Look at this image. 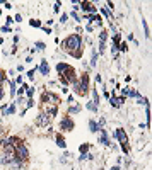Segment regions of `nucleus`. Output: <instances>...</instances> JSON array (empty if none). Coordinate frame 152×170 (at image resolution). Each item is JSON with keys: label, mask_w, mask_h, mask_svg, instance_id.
Returning a JSON list of instances; mask_svg holds the SVG:
<instances>
[{"label": "nucleus", "mask_w": 152, "mask_h": 170, "mask_svg": "<svg viewBox=\"0 0 152 170\" xmlns=\"http://www.w3.org/2000/svg\"><path fill=\"white\" fill-rule=\"evenodd\" d=\"M62 49L67 51L74 58H80L82 56V38H80V34H70L69 38H65L62 41Z\"/></svg>", "instance_id": "obj_1"}, {"label": "nucleus", "mask_w": 152, "mask_h": 170, "mask_svg": "<svg viewBox=\"0 0 152 170\" xmlns=\"http://www.w3.org/2000/svg\"><path fill=\"white\" fill-rule=\"evenodd\" d=\"M72 85H74V90L77 95H80V97L87 95V90H89V75L84 73V75L80 76V80H75Z\"/></svg>", "instance_id": "obj_2"}, {"label": "nucleus", "mask_w": 152, "mask_h": 170, "mask_svg": "<svg viewBox=\"0 0 152 170\" xmlns=\"http://www.w3.org/2000/svg\"><path fill=\"white\" fill-rule=\"evenodd\" d=\"M115 138L120 141L123 153H125V155H128V136H126V131L123 129V127H118V129H115Z\"/></svg>", "instance_id": "obj_3"}, {"label": "nucleus", "mask_w": 152, "mask_h": 170, "mask_svg": "<svg viewBox=\"0 0 152 170\" xmlns=\"http://www.w3.org/2000/svg\"><path fill=\"white\" fill-rule=\"evenodd\" d=\"M77 80V75H75V68L74 66H69L65 72L60 75V82L63 85H69V83H74Z\"/></svg>", "instance_id": "obj_4"}, {"label": "nucleus", "mask_w": 152, "mask_h": 170, "mask_svg": "<svg viewBox=\"0 0 152 170\" xmlns=\"http://www.w3.org/2000/svg\"><path fill=\"white\" fill-rule=\"evenodd\" d=\"M14 157L21 158V160H24V162L29 158V150H27V146L22 143V141L19 144H16V146H14Z\"/></svg>", "instance_id": "obj_5"}, {"label": "nucleus", "mask_w": 152, "mask_h": 170, "mask_svg": "<svg viewBox=\"0 0 152 170\" xmlns=\"http://www.w3.org/2000/svg\"><path fill=\"white\" fill-rule=\"evenodd\" d=\"M74 127H75V123L69 117V116L62 117V121H60V129L62 131H72Z\"/></svg>", "instance_id": "obj_6"}, {"label": "nucleus", "mask_w": 152, "mask_h": 170, "mask_svg": "<svg viewBox=\"0 0 152 170\" xmlns=\"http://www.w3.org/2000/svg\"><path fill=\"white\" fill-rule=\"evenodd\" d=\"M41 102H43V106L44 104H57L58 95H55V93H51V92H43L41 93Z\"/></svg>", "instance_id": "obj_7"}, {"label": "nucleus", "mask_w": 152, "mask_h": 170, "mask_svg": "<svg viewBox=\"0 0 152 170\" xmlns=\"http://www.w3.org/2000/svg\"><path fill=\"white\" fill-rule=\"evenodd\" d=\"M7 167L12 170H21L22 167H24V160H21V158H17V157H12L9 160V163H7Z\"/></svg>", "instance_id": "obj_8"}, {"label": "nucleus", "mask_w": 152, "mask_h": 170, "mask_svg": "<svg viewBox=\"0 0 152 170\" xmlns=\"http://www.w3.org/2000/svg\"><path fill=\"white\" fill-rule=\"evenodd\" d=\"M43 109H44V114H46L48 117H55V116L58 114V107H57V104H44Z\"/></svg>", "instance_id": "obj_9"}, {"label": "nucleus", "mask_w": 152, "mask_h": 170, "mask_svg": "<svg viewBox=\"0 0 152 170\" xmlns=\"http://www.w3.org/2000/svg\"><path fill=\"white\" fill-rule=\"evenodd\" d=\"M80 5H82L80 8H82L84 12L91 14V15H94V14H96V7H94V4H91V2H82Z\"/></svg>", "instance_id": "obj_10"}, {"label": "nucleus", "mask_w": 152, "mask_h": 170, "mask_svg": "<svg viewBox=\"0 0 152 170\" xmlns=\"http://www.w3.org/2000/svg\"><path fill=\"white\" fill-rule=\"evenodd\" d=\"M48 124H50V117L44 112H41L38 116V119H36V126H48Z\"/></svg>", "instance_id": "obj_11"}, {"label": "nucleus", "mask_w": 152, "mask_h": 170, "mask_svg": "<svg viewBox=\"0 0 152 170\" xmlns=\"http://www.w3.org/2000/svg\"><path fill=\"white\" fill-rule=\"evenodd\" d=\"M39 73L44 76H48L50 73V65H48V59H41V65H39Z\"/></svg>", "instance_id": "obj_12"}, {"label": "nucleus", "mask_w": 152, "mask_h": 170, "mask_svg": "<svg viewBox=\"0 0 152 170\" xmlns=\"http://www.w3.org/2000/svg\"><path fill=\"white\" fill-rule=\"evenodd\" d=\"M109 102H111L113 107H120L123 102H125V97H116V95H113V97H109Z\"/></svg>", "instance_id": "obj_13"}, {"label": "nucleus", "mask_w": 152, "mask_h": 170, "mask_svg": "<svg viewBox=\"0 0 152 170\" xmlns=\"http://www.w3.org/2000/svg\"><path fill=\"white\" fill-rule=\"evenodd\" d=\"M99 133H101V138H99V143H103L104 146H109V140H108V134H106V131H104V127H101L99 129Z\"/></svg>", "instance_id": "obj_14"}, {"label": "nucleus", "mask_w": 152, "mask_h": 170, "mask_svg": "<svg viewBox=\"0 0 152 170\" xmlns=\"http://www.w3.org/2000/svg\"><path fill=\"white\" fill-rule=\"evenodd\" d=\"M99 129H101L99 124L96 123L94 119H89V131L91 133H99Z\"/></svg>", "instance_id": "obj_15"}, {"label": "nucleus", "mask_w": 152, "mask_h": 170, "mask_svg": "<svg viewBox=\"0 0 152 170\" xmlns=\"http://www.w3.org/2000/svg\"><path fill=\"white\" fill-rule=\"evenodd\" d=\"M55 140H57V144H58V146H60V148H63V150L67 148L65 138H63V136H62V134H57V138H55Z\"/></svg>", "instance_id": "obj_16"}, {"label": "nucleus", "mask_w": 152, "mask_h": 170, "mask_svg": "<svg viewBox=\"0 0 152 170\" xmlns=\"http://www.w3.org/2000/svg\"><path fill=\"white\" fill-rule=\"evenodd\" d=\"M70 65H67V63H63V61H60V63H57V72H58V75H62V73L65 72L67 68H69Z\"/></svg>", "instance_id": "obj_17"}, {"label": "nucleus", "mask_w": 152, "mask_h": 170, "mask_svg": "<svg viewBox=\"0 0 152 170\" xmlns=\"http://www.w3.org/2000/svg\"><path fill=\"white\" fill-rule=\"evenodd\" d=\"M9 160H10V157H7L2 150H0V165H7L9 163Z\"/></svg>", "instance_id": "obj_18"}, {"label": "nucleus", "mask_w": 152, "mask_h": 170, "mask_svg": "<svg viewBox=\"0 0 152 170\" xmlns=\"http://www.w3.org/2000/svg\"><path fill=\"white\" fill-rule=\"evenodd\" d=\"M7 83H9V92H10V97H14V95H16V92H17V89H16V82L9 80Z\"/></svg>", "instance_id": "obj_19"}, {"label": "nucleus", "mask_w": 152, "mask_h": 170, "mask_svg": "<svg viewBox=\"0 0 152 170\" xmlns=\"http://www.w3.org/2000/svg\"><path fill=\"white\" fill-rule=\"evenodd\" d=\"M92 104L99 107V93H97V90H96V89H92Z\"/></svg>", "instance_id": "obj_20"}, {"label": "nucleus", "mask_w": 152, "mask_h": 170, "mask_svg": "<svg viewBox=\"0 0 152 170\" xmlns=\"http://www.w3.org/2000/svg\"><path fill=\"white\" fill-rule=\"evenodd\" d=\"M79 151H80V155L87 153V151H89V143H82L80 146H79Z\"/></svg>", "instance_id": "obj_21"}, {"label": "nucleus", "mask_w": 152, "mask_h": 170, "mask_svg": "<svg viewBox=\"0 0 152 170\" xmlns=\"http://www.w3.org/2000/svg\"><path fill=\"white\" fill-rule=\"evenodd\" d=\"M80 112V106H70L69 107V114H79Z\"/></svg>", "instance_id": "obj_22"}, {"label": "nucleus", "mask_w": 152, "mask_h": 170, "mask_svg": "<svg viewBox=\"0 0 152 170\" xmlns=\"http://www.w3.org/2000/svg\"><path fill=\"white\" fill-rule=\"evenodd\" d=\"M101 15H104L106 19H108V21H113V15H111V14L108 12V8H104V7L101 8Z\"/></svg>", "instance_id": "obj_23"}, {"label": "nucleus", "mask_w": 152, "mask_h": 170, "mask_svg": "<svg viewBox=\"0 0 152 170\" xmlns=\"http://www.w3.org/2000/svg\"><path fill=\"white\" fill-rule=\"evenodd\" d=\"M106 39H108V31L103 29V31H101V34H99V42H104Z\"/></svg>", "instance_id": "obj_24"}, {"label": "nucleus", "mask_w": 152, "mask_h": 170, "mask_svg": "<svg viewBox=\"0 0 152 170\" xmlns=\"http://www.w3.org/2000/svg\"><path fill=\"white\" fill-rule=\"evenodd\" d=\"M86 109L91 110V112H97V106H94L92 102H87V104H86Z\"/></svg>", "instance_id": "obj_25"}, {"label": "nucleus", "mask_w": 152, "mask_h": 170, "mask_svg": "<svg viewBox=\"0 0 152 170\" xmlns=\"http://www.w3.org/2000/svg\"><path fill=\"white\" fill-rule=\"evenodd\" d=\"M34 48H36V51H43L44 48H46V44H44L43 41H38V42L34 44Z\"/></svg>", "instance_id": "obj_26"}, {"label": "nucleus", "mask_w": 152, "mask_h": 170, "mask_svg": "<svg viewBox=\"0 0 152 170\" xmlns=\"http://www.w3.org/2000/svg\"><path fill=\"white\" fill-rule=\"evenodd\" d=\"M26 89H27V85H26V83H22V85H21V89H17V92H16V93H17L19 97H22V93L26 92Z\"/></svg>", "instance_id": "obj_27"}, {"label": "nucleus", "mask_w": 152, "mask_h": 170, "mask_svg": "<svg viewBox=\"0 0 152 170\" xmlns=\"http://www.w3.org/2000/svg\"><path fill=\"white\" fill-rule=\"evenodd\" d=\"M29 25H31V27H41V21L33 19V21H29Z\"/></svg>", "instance_id": "obj_28"}, {"label": "nucleus", "mask_w": 152, "mask_h": 170, "mask_svg": "<svg viewBox=\"0 0 152 170\" xmlns=\"http://www.w3.org/2000/svg\"><path fill=\"white\" fill-rule=\"evenodd\" d=\"M26 93H27V99H33V97H34V89L27 87V89H26Z\"/></svg>", "instance_id": "obj_29"}, {"label": "nucleus", "mask_w": 152, "mask_h": 170, "mask_svg": "<svg viewBox=\"0 0 152 170\" xmlns=\"http://www.w3.org/2000/svg\"><path fill=\"white\" fill-rule=\"evenodd\" d=\"M14 112H16V104H10V106L7 107V116L14 114Z\"/></svg>", "instance_id": "obj_30"}, {"label": "nucleus", "mask_w": 152, "mask_h": 170, "mask_svg": "<svg viewBox=\"0 0 152 170\" xmlns=\"http://www.w3.org/2000/svg\"><path fill=\"white\" fill-rule=\"evenodd\" d=\"M87 158H89V160H92V155H91V153H84V155H80V158H79V160L84 162V160H87Z\"/></svg>", "instance_id": "obj_31"}, {"label": "nucleus", "mask_w": 152, "mask_h": 170, "mask_svg": "<svg viewBox=\"0 0 152 170\" xmlns=\"http://www.w3.org/2000/svg\"><path fill=\"white\" fill-rule=\"evenodd\" d=\"M7 80V76H5V72L4 70H0V87H2V83Z\"/></svg>", "instance_id": "obj_32"}, {"label": "nucleus", "mask_w": 152, "mask_h": 170, "mask_svg": "<svg viewBox=\"0 0 152 170\" xmlns=\"http://www.w3.org/2000/svg\"><path fill=\"white\" fill-rule=\"evenodd\" d=\"M94 22L97 25H103V19H101V15H97V14H94Z\"/></svg>", "instance_id": "obj_33"}, {"label": "nucleus", "mask_w": 152, "mask_h": 170, "mask_svg": "<svg viewBox=\"0 0 152 170\" xmlns=\"http://www.w3.org/2000/svg\"><path fill=\"white\" fill-rule=\"evenodd\" d=\"M96 65H97V53H94V55H92V59H91V66L94 68Z\"/></svg>", "instance_id": "obj_34"}, {"label": "nucleus", "mask_w": 152, "mask_h": 170, "mask_svg": "<svg viewBox=\"0 0 152 170\" xmlns=\"http://www.w3.org/2000/svg\"><path fill=\"white\" fill-rule=\"evenodd\" d=\"M2 32H4V34L12 32V27H10V25H2Z\"/></svg>", "instance_id": "obj_35"}, {"label": "nucleus", "mask_w": 152, "mask_h": 170, "mask_svg": "<svg viewBox=\"0 0 152 170\" xmlns=\"http://www.w3.org/2000/svg\"><path fill=\"white\" fill-rule=\"evenodd\" d=\"M142 25H143V31H145V36H147V38H150V34H149V27H147V22L142 21Z\"/></svg>", "instance_id": "obj_36"}, {"label": "nucleus", "mask_w": 152, "mask_h": 170, "mask_svg": "<svg viewBox=\"0 0 152 170\" xmlns=\"http://www.w3.org/2000/svg\"><path fill=\"white\" fill-rule=\"evenodd\" d=\"M34 106V100H33V99H27V104H26V110L27 109H31V107Z\"/></svg>", "instance_id": "obj_37"}, {"label": "nucleus", "mask_w": 152, "mask_h": 170, "mask_svg": "<svg viewBox=\"0 0 152 170\" xmlns=\"http://www.w3.org/2000/svg\"><path fill=\"white\" fill-rule=\"evenodd\" d=\"M34 72H36V68H34V70H29V72H27V78H29V80H33V78H34Z\"/></svg>", "instance_id": "obj_38"}, {"label": "nucleus", "mask_w": 152, "mask_h": 170, "mask_svg": "<svg viewBox=\"0 0 152 170\" xmlns=\"http://www.w3.org/2000/svg\"><path fill=\"white\" fill-rule=\"evenodd\" d=\"M118 49H120V51H126V49H128V44H126V42H122Z\"/></svg>", "instance_id": "obj_39"}, {"label": "nucleus", "mask_w": 152, "mask_h": 170, "mask_svg": "<svg viewBox=\"0 0 152 170\" xmlns=\"http://www.w3.org/2000/svg\"><path fill=\"white\" fill-rule=\"evenodd\" d=\"M70 17H74V19H75V22H80V17H79L77 14H75V10H74V12H70Z\"/></svg>", "instance_id": "obj_40"}, {"label": "nucleus", "mask_w": 152, "mask_h": 170, "mask_svg": "<svg viewBox=\"0 0 152 170\" xmlns=\"http://www.w3.org/2000/svg\"><path fill=\"white\" fill-rule=\"evenodd\" d=\"M67 19H69V14H62V17H60L62 24H63V22H67Z\"/></svg>", "instance_id": "obj_41"}, {"label": "nucleus", "mask_w": 152, "mask_h": 170, "mask_svg": "<svg viewBox=\"0 0 152 170\" xmlns=\"http://www.w3.org/2000/svg\"><path fill=\"white\" fill-rule=\"evenodd\" d=\"M104 49H106L104 42H99V53H101V55H103V53H104Z\"/></svg>", "instance_id": "obj_42"}, {"label": "nucleus", "mask_w": 152, "mask_h": 170, "mask_svg": "<svg viewBox=\"0 0 152 170\" xmlns=\"http://www.w3.org/2000/svg\"><path fill=\"white\" fill-rule=\"evenodd\" d=\"M41 29H43V31H44V32H46V34H51V29H50L48 25H41Z\"/></svg>", "instance_id": "obj_43"}, {"label": "nucleus", "mask_w": 152, "mask_h": 170, "mask_svg": "<svg viewBox=\"0 0 152 170\" xmlns=\"http://www.w3.org/2000/svg\"><path fill=\"white\" fill-rule=\"evenodd\" d=\"M60 2H55V7H53V8H55V12H60Z\"/></svg>", "instance_id": "obj_44"}, {"label": "nucleus", "mask_w": 152, "mask_h": 170, "mask_svg": "<svg viewBox=\"0 0 152 170\" xmlns=\"http://www.w3.org/2000/svg\"><path fill=\"white\" fill-rule=\"evenodd\" d=\"M21 21H22V15H21V14H17V15L14 17V22H21Z\"/></svg>", "instance_id": "obj_45"}, {"label": "nucleus", "mask_w": 152, "mask_h": 170, "mask_svg": "<svg viewBox=\"0 0 152 170\" xmlns=\"http://www.w3.org/2000/svg\"><path fill=\"white\" fill-rule=\"evenodd\" d=\"M12 22H14V17H7V24L5 25H12Z\"/></svg>", "instance_id": "obj_46"}, {"label": "nucleus", "mask_w": 152, "mask_h": 170, "mask_svg": "<svg viewBox=\"0 0 152 170\" xmlns=\"http://www.w3.org/2000/svg\"><path fill=\"white\" fill-rule=\"evenodd\" d=\"M106 5H108V8H109V10H113V8H115V4H113V2H108ZM109 10H108V12H109Z\"/></svg>", "instance_id": "obj_47"}, {"label": "nucleus", "mask_w": 152, "mask_h": 170, "mask_svg": "<svg viewBox=\"0 0 152 170\" xmlns=\"http://www.w3.org/2000/svg\"><path fill=\"white\" fill-rule=\"evenodd\" d=\"M4 97H5V90L2 89V87H0V100H2V99H4Z\"/></svg>", "instance_id": "obj_48"}, {"label": "nucleus", "mask_w": 152, "mask_h": 170, "mask_svg": "<svg viewBox=\"0 0 152 170\" xmlns=\"http://www.w3.org/2000/svg\"><path fill=\"white\" fill-rule=\"evenodd\" d=\"M17 83L22 85V76H21V75H19V76H17V80H16V85H17Z\"/></svg>", "instance_id": "obj_49"}, {"label": "nucleus", "mask_w": 152, "mask_h": 170, "mask_svg": "<svg viewBox=\"0 0 152 170\" xmlns=\"http://www.w3.org/2000/svg\"><path fill=\"white\" fill-rule=\"evenodd\" d=\"M96 82H97V83H101V82H103V76H101V75H96Z\"/></svg>", "instance_id": "obj_50"}, {"label": "nucleus", "mask_w": 152, "mask_h": 170, "mask_svg": "<svg viewBox=\"0 0 152 170\" xmlns=\"http://www.w3.org/2000/svg\"><path fill=\"white\" fill-rule=\"evenodd\" d=\"M86 31H87V32H91V31H92V25L87 24V25H86Z\"/></svg>", "instance_id": "obj_51"}, {"label": "nucleus", "mask_w": 152, "mask_h": 170, "mask_svg": "<svg viewBox=\"0 0 152 170\" xmlns=\"http://www.w3.org/2000/svg\"><path fill=\"white\" fill-rule=\"evenodd\" d=\"M67 102H74V95H69V97H67Z\"/></svg>", "instance_id": "obj_52"}, {"label": "nucleus", "mask_w": 152, "mask_h": 170, "mask_svg": "<svg viewBox=\"0 0 152 170\" xmlns=\"http://www.w3.org/2000/svg\"><path fill=\"white\" fill-rule=\"evenodd\" d=\"M4 131H5V129H4V126L0 124V134H4Z\"/></svg>", "instance_id": "obj_53"}, {"label": "nucleus", "mask_w": 152, "mask_h": 170, "mask_svg": "<svg viewBox=\"0 0 152 170\" xmlns=\"http://www.w3.org/2000/svg\"><path fill=\"white\" fill-rule=\"evenodd\" d=\"M111 170H120V167H118V165H115V167H111Z\"/></svg>", "instance_id": "obj_54"}, {"label": "nucleus", "mask_w": 152, "mask_h": 170, "mask_svg": "<svg viewBox=\"0 0 152 170\" xmlns=\"http://www.w3.org/2000/svg\"><path fill=\"white\" fill-rule=\"evenodd\" d=\"M0 42H4V38H2V36H0Z\"/></svg>", "instance_id": "obj_55"}]
</instances>
